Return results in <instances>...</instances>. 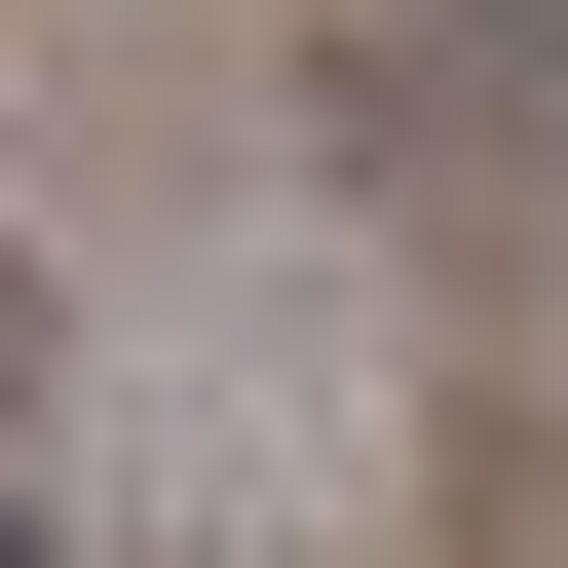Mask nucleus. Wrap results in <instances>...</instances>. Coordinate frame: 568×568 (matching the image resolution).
<instances>
[{"instance_id":"obj_1","label":"nucleus","mask_w":568,"mask_h":568,"mask_svg":"<svg viewBox=\"0 0 568 568\" xmlns=\"http://www.w3.org/2000/svg\"><path fill=\"white\" fill-rule=\"evenodd\" d=\"M0 568H39V493H0Z\"/></svg>"}]
</instances>
